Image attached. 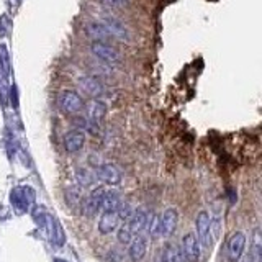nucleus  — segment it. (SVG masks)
<instances>
[{
	"label": "nucleus",
	"instance_id": "25",
	"mask_svg": "<svg viewBox=\"0 0 262 262\" xmlns=\"http://www.w3.org/2000/svg\"><path fill=\"white\" fill-rule=\"evenodd\" d=\"M135 213V210H133V207L126 202H121V205H120V208H118V216H120V221H128L129 218H131V215Z\"/></svg>",
	"mask_w": 262,
	"mask_h": 262
},
{
	"label": "nucleus",
	"instance_id": "24",
	"mask_svg": "<svg viewBox=\"0 0 262 262\" xmlns=\"http://www.w3.org/2000/svg\"><path fill=\"white\" fill-rule=\"evenodd\" d=\"M0 68L5 74L10 72V54H8V48L5 45H0Z\"/></svg>",
	"mask_w": 262,
	"mask_h": 262
},
{
	"label": "nucleus",
	"instance_id": "10",
	"mask_svg": "<svg viewBox=\"0 0 262 262\" xmlns=\"http://www.w3.org/2000/svg\"><path fill=\"white\" fill-rule=\"evenodd\" d=\"M85 144V133L82 129H71L64 135V149L69 154L79 152Z\"/></svg>",
	"mask_w": 262,
	"mask_h": 262
},
{
	"label": "nucleus",
	"instance_id": "18",
	"mask_svg": "<svg viewBox=\"0 0 262 262\" xmlns=\"http://www.w3.org/2000/svg\"><path fill=\"white\" fill-rule=\"evenodd\" d=\"M164 249H166V259H167V262H187L185 254H184L182 248H179V246L167 244V246H164Z\"/></svg>",
	"mask_w": 262,
	"mask_h": 262
},
{
	"label": "nucleus",
	"instance_id": "8",
	"mask_svg": "<svg viewBox=\"0 0 262 262\" xmlns=\"http://www.w3.org/2000/svg\"><path fill=\"white\" fill-rule=\"evenodd\" d=\"M182 251L185 254L187 262H199L202 256V244L193 233H187L182 237Z\"/></svg>",
	"mask_w": 262,
	"mask_h": 262
},
{
	"label": "nucleus",
	"instance_id": "15",
	"mask_svg": "<svg viewBox=\"0 0 262 262\" xmlns=\"http://www.w3.org/2000/svg\"><path fill=\"white\" fill-rule=\"evenodd\" d=\"M147 220H149V216H147V213L144 210H141V208L135 210V213L128 220V225L131 228V231H133L135 234L143 233L147 226Z\"/></svg>",
	"mask_w": 262,
	"mask_h": 262
},
{
	"label": "nucleus",
	"instance_id": "20",
	"mask_svg": "<svg viewBox=\"0 0 262 262\" xmlns=\"http://www.w3.org/2000/svg\"><path fill=\"white\" fill-rule=\"evenodd\" d=\"M12 203H13V207L18 210L20 213H25L28 210V199H27V195H25V192L21 190V188H18V190H13L12 193Z\"/></svg>",
	"mask_w": 262,
	"mask_h": 262
},
{
	"label": "nucleus",
	"instance_id": "17",
	"mask_svg": "<svg viewBox=\"0 0 262 262\" xmlns=\"http://www.w3.org/2000/svg\"><path fill=\"white\" fill-rule=\"evenodd\" d=\"M121 205V195L118 190H105L102 211H118Z\"/></svg>",
	"mask_w": 262,
	"mask_h": 262
},
{
	"label": "nucleus",
	"instance_id": "30",
	"mask_svg": "<svg viewBox=\"0 0 262 262\" xmlns=\"http://www.w3.org/2000/svg\"><path fill=\"white\" fill-rule=\"evenodd\" d=\"M241 259H243V260H239V262H256V260H254V256H252V252L246 254V256H243Z\"/></svg>",
	"mask_w": 262,
	"mask_h": 262
},
{
	"label": "nucleus",
	"instance_id": "1",
	"mask_svg": "<svg viewBox=\"0 0 262 262\" xmlns=\"http://www.w3.org/2000/svg\"><path fill=\"white\" fill-rule=\"evenodd\" d=\"M90 53H92L98 61L108 66H120L121 54L117 48H113L108 41H92L90 45Z\"/></svg>",
	"mask_w": 262,
	"mask_h": 262
},
{
	"label": "nucleus",
	"instance_id": "23",
	"mask_svg": "<svg viewBox=\"0 0 262 262\" xmlns=\"http://www.w3.org/2000/svg\"><path fill=\"white\" fill-rule=\"evenodd\" d=\"M133 237H135V233L131 231V228H129L128 221H126V223H123L120 226V229H118V243L126 246V244L131 243V239H133Z\"/></svg>",
	"mask_w": 262,
	"mask_h": 262
},
{
	"label": "nucleus",
	"instance_id": "26",
	"mask_svg": "<svg viewBox=\"0 0 262 262\" xmlns=\"http://www.w3.org/2000/svg\"><path fill=\"white\" fill-rule=\"evenodd\" d=\"M251 252H252V256H254V260L262 262V241L259 239V236H256V239H254Z\"/></svg>",
	"mask_w": 262,
	"mask_h": 262
},
{
	"label": "nucleus",
	"instance_id": "5",
	"mask_svg": "<svg viewBox=\"0 0 262 262\" xmlns=\"http://www.w3.org/2000/svg\"><path fill=\"white\" fill-rule=\"evenodd\" d=\"M79 87H82L85 94H89L90 97L94 98H100L105 94V84L100 77L92 76V74H84L77 79Z\"/></svg>",
	"mask_w": 262,
	"mask_h": 262
},
{
	"label": "nucleus",
	"instance_id": "13",
	"mask_svg": "<svg viewBox=\"0 0 262 262\" xmlns=\"http://www.w3.org/2000/svg\"><path fill=\"white\" fill-rule=\"evenodd\" d=\"M84 31H85V35L90 39H94V41H108V39H112L110 31L103 25V21H90V23L85 25Z\"/></svg>",
	"mask_w": 262,
	"mask_h": 262
},
{
	"label": "nucleus",
	"instance_id": "3",
	"mask_svg": "<svg viewBox=\"0 0 262 262\" xmlns=\"http://www.w3.org/2000/svg\"><path fill=\"white\" fill-rule=\"evenodd\" d=\"M59 105L68 115H77L84 110V100L76 90L64 89L59 94Z\"/></svg>",
	"mask_w": 262,
	"mask_h": 262
},
{
	"label": "nucleus",
	"instance_id": "29",
	"mask_svg": "<svg viewBox=\"0 0 262 262\" xmlns=\"http://www.w3.org/2000/svg\"><path fill=\"white\" fill-rule=\"evenodd\" d=\"M154 262H167V259H166V249L162 248V251L158 254V256H156Z\"/></svg>",
	"mask_w": 262,
	"mask_h": 262
},
{
	"label": "nucleus",
	"instance_id": "12",
	"mask_svg": "<svg viewBox=\"0 0 262 262\" xmlns=\"http://www.w3.org/2000/svg\"><path fill=\"white\" fill-rule=\"evenodd\" d=\"M120 226L118 211H102L100 221H98V231L102 234H112Z\"/></svg>",
	"mask_w": 262,
	"mask_h": 262
},
{
	"label": "nucleus",
	"instance_id": "16",
	"mask_svg": "<svg viewBox=\"0 0 262 262\" xmlns=\"http://www.w3.org/2000/svg\"><path fill=\"white\" fill-rule=\"evenodd\" d=\"M106 115V105L100 100L94 102L92 110H90V126H92V131H95V128H100L102 121Z\"/></svg>",
	"mask_w": 262,
	"mask_h": 262
},
{
	"label": "nucleus",
	"instance_id": "27",
	"mask_svg": "<svg viewBox=\"0 0 262 262\" xmlns=\"http://www.w3.org/2000/svg\"><path fill=\"white\" fill-rule=\"evenodd\" d=\"M100 4H103L105 7H110V8H118V7H123L126 5L129 0H98Z\"/></svg>",
	"mask_w": 262,
	"mask_h": 262
},
{
	"label": "nucleus",
	"instance_id": "7",
	"mask_svg": "<svg viewBox=\"0 0 262 262\" xmlns=\"http://www.w3.org/2000/svg\"><path fill=\"white\" fill-rule=\"evenodd\" d=\"M102 21L105 27L108 28L112 38H117L120 41H131V31L120 18H117V16H113V15H106L103 16Z\"/></svg>",
	"mask_w": 262,
	"mask_h": 262
},
{
	"label": "nucleus",
	"instance_id": "21",
	"mask_svg": "<svg viewBox=\"0 0 262 262\" xmlns=\"http://www.w3.org/2000/svg\"><path fill=\"white\" fill-rule=\"evenodd\" d=\"M147 233H149L151 237H161L162 236V223H161V215H152L149 220H147Z\"/></svg>",
	"mask_w": 262,
	"mask_h": 262
},
{
	"label": "nucleus",
	"instance_id": "11",
	"mask_svg": "<svg viewBox=\"0 0 262 262\" xmlns=\"http://www.w3.org/2000/svg\"><path fill=\"white\" fill-rule=\"evenodd\" d=\"M146 252H147V237L143 233L135 234V237L129 243V249H128L129 259L133 262H139L144 259Z\"/></svg>",
	"mask_w": 262,
	"mask_h": 262
},
{
	"label": "nucleus",
	"instance_id": "22",
	"mask_svg": "<svg viewBox=\"0 0 262 262\" xmlns=\"http://www.w3.org/2000/svg\"><path fill=\"white\" fill-rule=\"evenodd\" d=\"M66 202H68L71 208H79L82 205V193L79 188L76 187L68 188V190H66Z\"/></svg>",
	"mask_w": 262,
	"mask_h": 262
},
{
	"label": "nucleus",
	"instance_id": "9",
	"mask_svg": "<svg viewBox=\"0 0 262 262\" xmlns=\"http://www.w3.org/2000/svg\"><path fill=\"white\" fill-rule=\"evenodd\" d=\"M95 176L98 180H102L106 185H118L121 182V170L115 164H102L98 166Z\"/></svg>",
	"mask_w": 262,
	"mask_h": 262
},
{
	"label": "nucleus",
	"instance_id": "14",
	"mask_svg": "<svg viewBox=\"0 0 262 262\" xmlns=\"http://www.w3.org/2000/svg\"><path fill=\"white\" fill-rule=\"evenodd\" d=\"M179 221V213L176 208H167L161 215V223H162V236H172L177 228Z\"/></svg>",
	"mask_w": 262,
	"mask_h": 262
},
{
	"label": "nucleus",
	"instance_id": "6",
	"mask_svg": "<svg viewBox=\"0 0 262 262\" xmlns=\"http://www.w3.org/2000/svg\"><path fill=\"white\" fill-rule=\"evenodd\" d=\"M103 196H105V188L103 187H97L92 192L89 193L87 199L82 202V213L85 216H95L98 211L102 210V203H103Z\"/></svg>",
	"mask_w": 262,
	"mask_h": 262
},
{
	"label": "nucleus",
	"instance_id": "28",
	"mask_svg": "<svg viewBox=\"0 0 262 262\" xmlns=\"http://www.w3.org/2000/svg\"><path fill=\"white\" fill-rule=\"evenodd\" d=\"M220 229H221L220 218H211V237H218Z\"/></svg>",
	"mask_w": 262,
	"mask_h": 262
},
{
	"label": "nucleus",
	"instance_id": "19",
	"mask_svg": "<svg viewBox=\"0 0 262 262\" xmlns=\"http://www.w3.org/2000/svg\"><path fill=\"white\" fill-rule=\"evenodd\" d=\"M76 179H77V184L80 187H92L97 180V176L89 169H79L76 172Z\"/></svg>",
	"mask_w": 262,
	"mask_h": 262
},
{
	"label": "nucleus",
	"instance_id": "2",
	"mask_svg": "<svg viewBox=\"0 0 262 262\" xmlns=\"http://www.w3.org/2000/svg\"><path fill=\"white\" fill-rule=\"evenodd\" d=\"M195 229L196 237L203 248H211L213 237H211V216L208 211L202 210L195 218Z\"/></svg>",
	"mask_w": 262,
	"mask_h": 262
},
{
	"label": "nucleus",
	"instance_id": "4",
	"mask_svg": "<svg viewBox=\"0 0 262 262\" xmlns=\"http://www.w3.org/2000/svg\"><path fill=\"white\" fill-rule=\"evenodd\" d=\"M246 234L243 231H236L231 234V237L228 239V249H226V257L228 262H239L241 257L244 256L246 251Z\"/></svg>",
	"mask_w": 262,
	"mask_h": 262
}]
</instances>
